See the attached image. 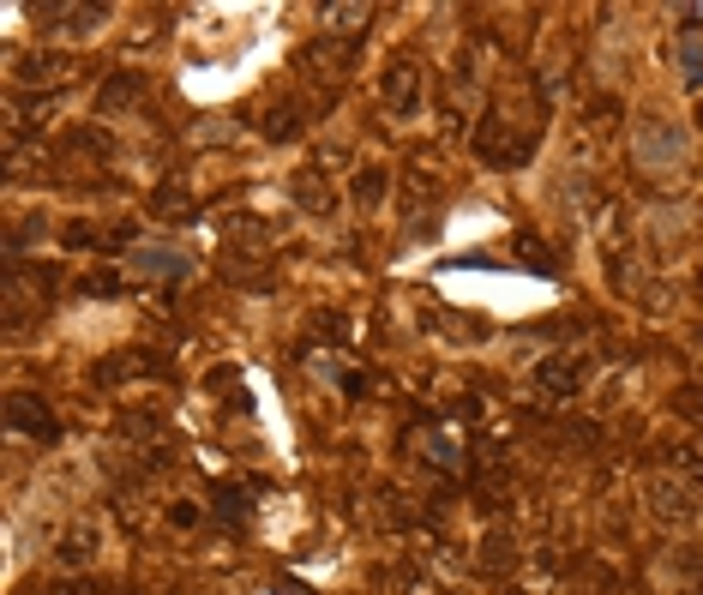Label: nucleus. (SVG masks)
Masks as SVG:
<instances>
[{
	"label": "nucleus",
	"mask_w": 703,
	"mask_h": 595,
	"mask_svg": "<svg viewBox=\"0 0 703 595\" xmlns=\"http://www.w3.org/2000/svg\"><path fill=\"white\" fill-rule=\"evenodd\" d=\"M7 422L19 427V434H31L37 445H42V439H61V422L49 415V404H37V397H24V391L7 404Z\"/></svg>",
	"instance_id": "nucleus-1"
},
{
	"label": "nucleus",
	"mask_w": 703,
	"mask_h": 595,
	"mask_svg": "<svg viewBox=\"0 0 703 595\" xmlns=\"http://www.w3.org/2000/svg\"><path fill=\"white\" fill-rule=\"evenodd\" d=\"M583 374H590V367H583V355H547V361L535 367V385L553 391V397H572L577 385H583Z\"/></svg>",
	"instance_id": "nucleus-2"
},
{
	"label": "nucleus",
	"mask_w": 703,
	"mask_h": 595,
	"mask_svg": "<svg viewBox=\"0 0 703 595\" xmlns=\"http://www.w3.org/2000/svg\"><path fill=\"white\" fill-rule=\"evenodd\" d=\"M415 91H422V72H415L409 61H397L379 79V97H385V109H392V115H409L415 109Z\"/></svg>",
	"instance_id": "nucleus-3"
},
{
	"label": "nucleus",
	"mask_w": 703,
	"mask_h": 595,
	"mask_svg": "<svg viewBox=\"0 0 703 595\" xmlns=\"http://www.w3.org/2000/svg\"><path fill=\"white\" fill-rule=\"evenodd\" d=\"M655 157L680 162L685 157V132L680 127H643V162H655Z\"/></svg>",
	"instance_id": "nucleus-4"
},
{
	"label": "nucleus",
	"mask_w": 703,
	"mask_h": 595,
	"mask_svg": "<svg viewBox=\"0 0 703 595\" xmlns=\"http://www.w3.org/2000/svg\"><path fill=\"white\" fill-rule=\"evenodd\" d=\"M512 252H517V259H529V271H542V277L560 271V259H553V252L542 247V235H535V229H517V235H512Z\"/></svg>",
	"instance_id": "nucleus-5"
},
{
	"label": "nucleus",
	"mask_w": 703,
	"mask_h": 595,
	"mask_svg": "<svg viewBox=\"0 0 703 595\" xmlns=\"http://www.w3.org/2000/svg\"><path fill=\"white\" fill-rule=\"evenodd\" d=\"M132 265H139V271H157V277H181L187 271L181 252H162V247H139L132 252Z\"/></svg>",
	"instance_id": "nucleus-6"
},
{
	"label": "nucleus",
	"mask_w": 703,
	"mask_h": 595,
	"mask_svg": "<svg viewBox=\"0 0 703 595\" xmlns=\"http://www.w3.org/2000/svg\"><path fill=\"white\" fill-rule=\"evenodd\" d=\"M680 72H685V85H692V91H703V37L697 31L680 42Z\"/></svg>",
	"instance_id": "nucleus-7"
},
{
	"label": "nucleus",
	"mask_w": 703,
	"mask_h": 595,
	"mask_svg": "<svg viewBox=\"0 0 703 595\" xmlns=\"http://www.w3.org/2000/svg\"><path fill=\"white\" fill-rule=\"evenodd\" d=\"M139 91H145L139 72H127V79H109V85H102V109H121V102H132Z\"/></svg>",
	"instance_id": "nucleus-8"
},
{
	"label": "nucleus",
	"mask_w": 703,
	"mask_h": 595,
	"mask_svg": "<svg viewBox=\"0 0 703 595\" xmlns=\"http://www.w3.org/2000/svg\"><path fill=\"white\" fill-rule=\"evenodd\" d=\"M265 132H271V139H295V132H301V109H295V102H283V109H271V121H265Z\"/></svg>",
	"instance_id": "nucleus-9"
},
{
	"label": "nucleus",
	"mask_w": 703,
	"mask_h": 595,
	"mask_svg": "<svg viewBox=\"0 0 703 595\" xmlns=\"http://www.w3.org/2000/svg\"><path fill=\"white\" fill-rule=\"evenodd\" d=\"M355 199H362V205H379V199H385V169H362V175H355Z\"/></svg>",
	"instance_id": "nucleus-10"
},
{
	"label": "nucleus",
	"mask_w": 703,
	"mask_h": 595,
	"mask_svg": "<svg viewBox=\"0 0 703 595\" xmlns=\"http://www.w3.org/2000/svg\"><path fill=\"white\" fill-rule=\"evenodd\" d=\"M325 19H337V31H362L367 7H337V12H325Z\"/></svg>",
	"instance_id": "nucleus-11"
},
{
	"label": "nucleus",
	"mask_w": 703,
	"mask_h": 595,
	"mask_svg": "<svg viewBox=\"0 0 703 595\" xmlns=\"http://www.w3.org/2000/svg\"><path fill=\"white\" fill-rule=\"evenodd\" d=\"M85 595H97V589H85Z\"/></svg>",
	"instance_id": "nucleus-12"
}]
</instances>
